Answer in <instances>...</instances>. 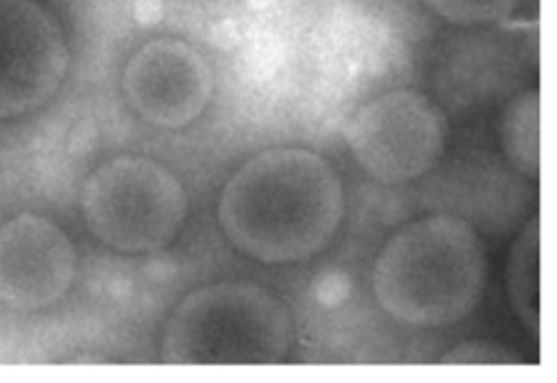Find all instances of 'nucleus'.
I'll return each instance as SVG.
<instances>
[{
  "label": "nucleus",
  "instance_id": "f257e3e1",
  "mask_svg": "<svg viewBox=\"0 0 557 383\" xmlns=\"http://www.w3.org/2000/svg\"><path fill=\"white\" fill-rule=\"evenodd\" d=\"M346 209L335 168L307 148H268L224 183L218 224L235 250L261 263H296L324 250Z\"/></svg>",
  "mask_w": 557,
  "mask_h": 383
},
{
  "label": "nucleus",
  "instance_id": "f03ea898",
  "mask_svg": "<svg viewBox=\"0 0 557 383\" xmlns=\"http://www.w3.org/2000/svg\"><path fill=\"white\" fill-rule=\"evenodd\" d=\"M487 279L483 239L470 222L433 213L400 226L379 250L372 292L396 322L437 329L466 320L481 302Z\"/></svg>",
  "mask_w": 557,
  "mask_h": 383
},
{
  "label": "nucleus",
  "instance_id": "7ed1b4c3",
  "mask_svg": "<svg viewBox=\"0 0 557 383\" xmlns=\"http://www.w3.org/2000/svg\"><path fill=\"white\" fill-rule=\"evenodd\" d=\"M294 342L285 302L250 281H218L189 292L161 335L165 363H278Z\"/></svg>",
  "mask_w": 557,
  "mask_h": 383
},
{
  "label": "nucleus",
  "instance_id": "20e7f679",
  "mask_svg": "<svg viewBox=\"0 0 557 383\" xmlns=\"http://www.w3.org/2000/svg\"><path fill=\"white\" fill-rule=\"evenodd\" d=\"M87 231L122 255L168 246L185 224L187 192L181 178L150 157L122 155L94 168L81 187Z\"/></svg>",
  "mask_w": 557,
  "mask_h": 383
},
{
  "label": "nucleus",
  "instance_id": "39448f33",
  "mask_svg": "<svg viewBox=\"0 0 557 383\" xmlns=\"http://www.w3.org/2000/svg\"><path fill=\"white\" fill-rule=\"evenodd\" d=\"M357 165L383 185L429 174L444 157L448 120L426 94L398 87L361 104L344 128Z\"/></svg>",
  "mask_w": 557,
  "mask_h": 383
},
{
  "label": "nucleus",
  "instance_id": "423d86ee",
  "mask_svg": "<svg viewBox=\"0 0 557 383\" xmlns=\"http://www.w3.org/2000/svg\"><path fill=\"white\" fill-rule=\"evenodd\" d=\"M70 67L65 33L39 0H0V122L48 104Z\"/></svg>",
  "mask_w": 557,
  "mask_h": 383
},
{
  "label": "nucleus",
  "instance_id": "0eeeda50",
  "mask_svg": "<svg viewBox=\"0 0 557 383\" xmlns=\"http://www.w3.org/2000/svg\"><path fill=\"white\" fill-rule=\"evenodd\" d=\"M126 104L148 124L183 128L196 122L213 96V70L191 44L157 37L141 44L122 70Z\"/></svg>",
  "mask_w": 557,
  "mask_h": 383
},
{
  "label": "nucleus",
  "instance_id": "6e6552de",
  "mask_svg": "<svg viewBox=\"0 0 557 383\" xmlns=\"http://www.w3.org/2000/svg\"><path fill=\"white\" fill-rule=\"evenodd\" d=\"M78 257L70 235L33 211L0 224V305L37 313L61 302L76 281Z\"/></svg>",
  "mask_w": 557,
  "mask_h": 383
},
{
  "label": "nucleus",
  "instance_id": "1a4fd4ad",
  "mask_svg": "<svg viewBox=\"0 0 557 383\" xmlns=\"http://www.w3.org/2000/svg\"><path fill=\"white\" fill-rule=\"evenodd\" d=\"M507 300L520 324L540 335V220L533 215L513 239L505 265Z\"/></svg>",
  "mask_w": 557,
  "mask_h": 383
},
{
  "label": "nucleus",
  "instance_id": "9d476101",
  "mask_svg": "<svg viewBox=\"0 0 557 383\" xmlns=\"http://www.w3.org/2000/svg\"><path fill=\"white\" fill-rule=\"evenodd\" d=\"M498 139L505 159L529 178L540 174V94L524 89L513 96L498 122Z\"/></svg>",
  "mask_w": 557,
  "mask_h": 383
},
{
  "label": "nucleus",
  "instance_id": "9b49d317",
  "mask_svg": "<svg viewBox=\"0 0 557 383\" xmlns=\"http://www.w3.org/2000/svg\"><path fill=\"white\" fill-rule=\"evenodd\" d=\"M437 17L457 26H483L507 20L522 0H422Z\"/></svg>",
  "mask_w": 557,
  "mask_h": 383
},
{
  "label": "nucleus",
  "instance_id": "f8f14e48",
  "mask_svg": "<svg viewBox=\"0 0 557 383\" xmlns=\"http://www.w3.org/2000/svg\"><path fill=\"white\" fill-rule=\"evenodd\" d=\"M444 363H520L522 357L511 346L494 339H468L453 346L444 357Z\"/></svg>",
  "mask_w": 557,
  "mask_h": 383
}]
</instances>
